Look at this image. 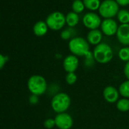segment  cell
Here are the masks:
<instances>
[{
  "label": "cell",
  "instance_id": "obj_1",
  "mask_svg": "<svg viewBox=\"0 0 129 129\" xmlns=\"http://www.w3.org/2000/svg\"><path fill=\"white\" fill-rule=\"evenodd\" d=\"M27 87L32 94L39 97L46 92L48 84L44 77L39 75H35L29 78L27 81Z\"/></svg>",
  "mask_w": 129,
  "mask_h": 129
},
{
  "label": "cell",
  "instance_id": "obj_2",
  "mask_svg": "<svg viewBox=\"0 0 129 129\" xmlns=\"http://www.w3.org/2000/svg\"><path fill=\"white\" fill-rule=\"evenodd\" d=\"M69 49L76 56H86L89 54V43L82 37H74L71 39L68 44Z\"/></svg>",
  "mask_w": 129,
  "mask_h": 129
},
{
  "label": "cell",
  "instance_id": "obj_3",
  "mask_svg": "<svg viewBox=\"0 0 129 129\" xmlns=\"http://www.w3.org/2000/svg\"><path fill=\"white\" fill-rule=\"evenodd\" d=\"M94 60L100 64H107L113 58V51L110 46L101 43L95 46L93 51Z\"/></svg>",
  "mask_w": 129,
  "mask_h": 129
},
{
  "label": "cell",
  "instance_id": "obj_4",
  "mask_svg": "<svg viewBox=\"0 0 129 129\" xmlns=\"http://www.w3.org/2000/svg\"><path fill=\"white\" fill-rule=\"evenodd\" d=\"M71 104V99L70 96L63 92L57 93L52 98L51 106L54 112L56 113H63L70 108Z\"/></svg>",
  "mask_w": 129,
  "mask_h": 129
},
{
  "label": "cell",
  "instance_id": "obj_5",
  "mask_svg": "<svg viewBox=\"0 0 129 129\" xmlns=\"http://www.w3.org/2000/svg\"><path fill=\"white\" fill-rule=\"evenodd\" d=\"M99 12L104 18H112L119 12V4L115 0H104L101 2Z\"/></svg>",
  "mask_w": 129,
  "mask_h": 129
},
{
  "label": "cell",
  "instance_id": "obj_6",
  "mask_svg": "<svg viewBox=\"0 0 129 129\" xmlns=\"http://www.w3.org/2000/svg\"><path fill=\"white\" fill-rule=\"evenodd\" d=\"M45 22L48 28H50L51 30H59L67 23L66 16L60 11H54L51 13L47 17Z\"/></svg>",
  "mask_w": 129,
  "mask_h": 129
},
{
  "label": "cell",
  "instance_id": "obj_7",
  "mask_svg": "<svg viewBox=\"0 0 129 129\" xmlns=\"http://www.w3.org/2000/svg\"><path fill=\"white\" fill-rule=\"evenodd\" d=\"M82 21L84 25L91 30L98 29V27H99L102 23L101 17L94 12L86 13L83 17Z\"/></svg>",
  "mask_w": 129,
  "mask_h": 129
},
{
  "label": "cell",
  "instance_id": "obj_8",
  "mask_svg": "<svg viewBox=\"0 0 129 129\" xmlns=\"http://www.w3.org/2000/svg\"><path fill=\"white\" fill-rule=\"evenodd\" d=\"M56 126L59 129H70L73 125V119L67 113L57 114L55 118Z\"/></svg>",
  "mask_w": 129,
  "mask_h": 129
},
{
  "label": "cell",
  "instance_id": "obj_9",
  "mask_svg": "<svg viewBox=\"0 0 129 129\" xmlns=\"http://www.w3.org/2000/svg\"><path fill=\"white\" fill-rule=\"evenodd\" d=\"M101 30L102 32L109 36H113L117 33L118 30V25L116 21H114L112 18H107L104 20L101 23Z\"/></svg>",
  "mask_w": 129,
  "mask_h": 129
},
{
  "label": "cell",
  "instance_id": "obj_10",
  "mask_svg": "<svg viewBox=\"0 0 129 129\" xmlns=\"http://www.w3.org/2000/svg\"><path fill=\"white\" fill-rule=\"evenodd\" d=\"M79 62L78 57L73 54L67 56L64 59L63 62V68L67 73L75 72L79 68Z\"/></svg>",
  "mask_w": 129,
  "mask_h": 129
},
{
  "label": "cell",
  "instance_id": "obj_11",
  "mask_svg": "<svg viewBox=\"0 0 129 129\" xmlns=\"http://www.w3.org/2000/svg\"><path fill=\"white\" fill-rule=\"evenodd\" d=\"M119 90L113 86H107L104 88L103 96L105 100L110 103H114L119 100Z\"/></svg>",
  "mask_w": 129,
  "mask_h": 129
},
{
  "label": "cell",
  "instance_id": "obj_12",
  "mask_svg": "<svg viewBox=\"0 0 129 129\" xmlns=\"http://www.w3.org/2000/svg\"><path fill=\"white\" fill-rule=\"evenodd\" d=\"M116 36L120 43L124 46H129V24L119 26Z\"/></svg>",
  "mask_w": 129,
  "mask_h": 129
},
{
  "label": "cell",
  "instance_id": "obj_13",
  "mask_svg": "<svg viewBox=\"0 0 129 129\" xmlns=\"http://www.w3.org/2000/svg\"><path fill=\"white\" fill-rule=\"evenodd\" d=\"M102 37H103L102 32L98 29L90 30L87 35V40L89 44L95 45V46H98V44L101 43Z\"/></svg>",
  "mask_w": 129,
  "mask_h": 129
},
{
  "label": "cell",
  "instance_id": "obj_14",
  "mask_svg": "<svg viewBox=\"0 0 129 129\" xmlns=\"http://www.w3.org/2000/svg\"><path fill=\"white\" fill-rule=\"evenodd\" d=\"M48 27L45 21H39L36 22L33 26V33L37 36H42L48 32Z\"/></svg>",
  "mask_w": 129,
  "mask_h": 129
},
{
  "label": "cell",
  "instance_id": "obj_15",
  "mask_svg": "<svg viewBox=\"0 0 129 129\" xmlns=\"http://www.w3.org/2000/svg\"><path fill=\"white\" fill-rule=\"evenodd\" d=\"M79 15L74 11L69 12L66 16V22L70 27H74L79 23Z\"/></svg>",
  "mask_w": 129,
  "mask_h": 129
},
{
  "label": "cell",
  "instance_id": "obj_16",
  "mask_svg": "<svg viewBox=\"0 0 129 129\" xmlns=\"http://www.w3.org/2000/svg\"><path fill=\"white\" fill-rule=\"evenodd\" d=\"M116 108L118 110L123 113L129 111V99L122 98L119 100L116 103Z\"/></svg>",
  "mask_w": 129,
  "mask_h": 129
},
{
  "label": "cell",
  "instance_id": "obj_17",
  "mask_svg": "<svg viewBox=\"0 0 129 129\" xmlns=\"http://www.w3.org/2000/svg\"><path fill=\"white\" fill-rule=\"evenodd\" d=\"M85 7H86L89 10H97L99 9L100 5H101V2L100 0H83Z\"/></svg>",
  "mask_w": 129,
  "mask_h": 129
},
{
  "label": "cell",
  "instance_id": "obj_18",
  "mask_svg": "<svg viewBox=\"0 0 129 129\" xmlns=\"http://www.w3.org/2000/svg\"><path fill=\"white\" fill-rule=\"evenodd\" d=\"M117 17L119 21L122 23V24H129V11L126 9H121L119 11L117 14Z\"/></svg>",
  "mask_w": 129,
  "mask_h": 129
},
{
  "label": "cell",
  "instance_id": "obj_19",
  "mask_svg": "<svg viewBox=\"0 0 129 129\" xmlns=\"http://www.w3.org/2000/svg\"><path fill=\"white\" fill-rule=\"evenodd\" d=\"M119 92L124 98H129V80H127L121 84L119 88Z\"/></svg>",
  "mask_w": 129,
  "mask_h": 129
},
{
  "label": "cell",
  "instance_id": "obj_20",
  "mask_svg": "<svg viewBox=\"0 0 129 129\" xmlns=\"http://www.w3.org/2000/svg\"><path fill=\"white\" fill-rule=\"evenodd\" d=\"M76 33L75 30L73 27H68L65 30H63L61 33H60V37L64 40H67L72 38V36H73ZM73 39V38H72Z\"/></svg>",
  "mask_w": 129,
  "mask_h": 129
},
{
  "label": "cell",
  "instance_id": "obj_21",
  "mask_svg": "<svg viewBox=\"0 0 129 129\" xmlns=\"http://www.w3.org/2000/svg\"><path fill=\"white\" fill-rule=\"evenodd\" d=\"M119 58L125 62H129V47L128 46H125L122 48L119 51Z\"/></svg>",
  "mask_w": 129,
  "mask_h": 129
},
{
  "label": "cell",
  "instance_id": "obj_22",
  "mask_svg": "<svg viewBox=\"0 0 129 129\" xmlns=\"http://www.w3.org/2000/svg\"><path fill=\"white\" fill-rule=\"evenodd\" d=\"M84 8H85L84 2H82L81 0H75L72 5V8H73V11L77 14L82 12L84 10Z\"/></svg>",
  "mask_w": 129,
  "mask_h": 129
},
{
  "label": "cell",
  "instance_id": "obj_23",
  "mask_svg": "<svg viewBox=\"0 0 129 129\" xmlns=\"http://www.w3.org/2000/svg\"><path fill=\"white\" fill-rule=\"evenodd\" d=\"M77 75H76L75 72H71V73H67L66 75V82L69 84V85H73L74 84L76 81H77Z\"/></svg>",
  "mask_w": 129,
  "mask_h": 129
},
{
  "label": "cell",
  "instance_id": "obj_24",
  "mask_svg": "<svg viewBox=\"0 0 129 129\" xmlns=\"http://www.w3.org/2000/svg\"><path fill=\"white\" fill-rule=\"evenodd\" d=\"M44 126L45 128L47 129H52L54 126H56V123H55V120L54 119H47L46 120H45L44 122Z\"/></svg>",
  "mask_w": 129,
  "mask_h": 129
},
{
  "label": "cell",
  "instance_id": "obj_25",
  "mask_svg": "<svg viewBox=\"0 0 129 129\" xmlns=\"http://www.w3.org/2000/svg\"><path fill=\"white\" fill-rule=\"evenodd\" d=\"M8 60V57L7 56H5L3 54L0 55V68L2 69L5 66V65L7 63Z\"/></svg>",
  "mask_w": 129,
  "mask_h": 129
},
{
  "label": "cell",
  "instance_id": "obj_26",
  "mask_svg": "<svg viewBox=\"0 0 129 129\" xmlns=\"http://www.w3.org/2000/svg\"><path fill=\"white\" fill-rule=\"evenodd\" d=\"M29 102L32 105H35V104L38 103V102H39L38 96H36V95L32 94V96H31V97H29Z\"/></svg>",
  "mask_w": 129,
  "mask_h": 129
},
{
  "label": "cell",
  "instance_id": "obj_27",
  "mask_svg": "<svg viewBox=\"0 0 129 129\" xmlns=\"http://www.w3.org/2000/svg\"><path fill=\"white\" fill-rule=\"evenodd\" d=\"M124 74H125V76L127 78V79L129 80V62H126L124 67Z\"/></svg>",
  "mask_w": 129,
  "mask_h": 129
},
{
  "label": "cell",
  "instance_id": "obj_28",
  "mask_svg": "<svg viewBox=\"0 0 129 129\" xmlns=\"http://www.w3.org/2000/svg\"><path fill=\"white\" fill-rule=\"evenodd\" d=\"M116 2L120 5H129V0H116Z\"/></svg>",
  "mask_w": 129,
  "mask_h": 129
}]
</instances>
